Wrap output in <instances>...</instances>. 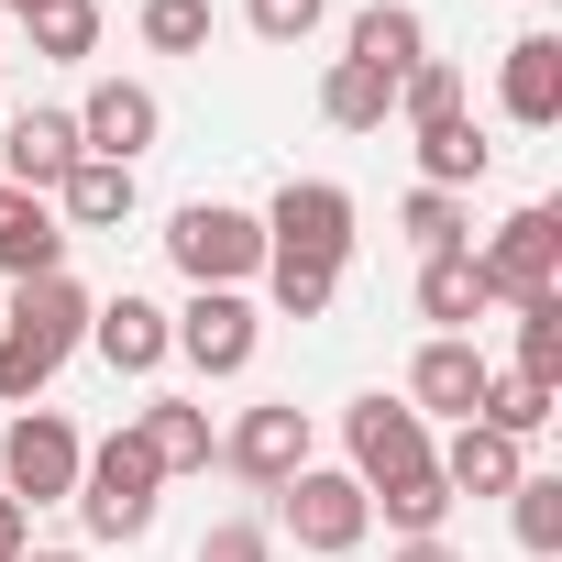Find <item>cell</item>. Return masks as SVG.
Listing matches in <instances>:
<instances>
[{
	"label": "cell",
	"instance_id": "13",
	"mask_svg": "<svg viewBox=\"0 0 562 562\" xmlns=\"http://www.w3.org/2000/svg\"><path fill=\"white\" fill-rule=\"evenodd\" d=\"M67 166H78V111H12V133H0V188L56 199Z\"/></svg>",
	"mask_w": 562,
	"mask_h": 562
},
{
	"label": "cell",
	"instance_id": "8",
	"mask_svg": "<svg viewBox=\"0 0 562 562\" xmlns=\"http://www.w3.org/2000/svg\"><path fill=\"white\" fill-rule=\"evenodd\" d=\"M342 452H353L342 474L375 496V485H397V474H419V463H430V419H419L408 397H386V386H375V397H353V408H342Z\"/></svg>",
	"mask_w": 562,
	"mask_h": 562
},
{
	"label": "cell",
	"instance_id": "27",
	"mask_svg": "<svg viewBox=\"0 0 562 562\" xmlns=\"http://www.w3.org/2000/svg\"><path fill=\"white\" fill-rule=\"evenodd\" d=\"M507 529L529 562H562V474H518L507 485Z\"/></svg>",
	"mask_w": 562,
	"mask_h": 562
},
{
	"label": "cell",
	"instance_id": "2",
	"mask_svg": "<svg viewBox=\"0 0 562 562\" xmlns=\"http://www.w3.org/2000/svg\"><path fill=\"white\" fill-rule=\"evenodd\" d=\"M78 529L89 540H144L155 529V507H166V474H155V452L133 441V419L111 430V441H89V463H78Z\"/></svg>",
	"mask_w": 562,
	"mask_h": 562
},
{
	"label": "cell",
	"instance_id": "20",
	"mask_svg": "<svg viewBox=\"0 0 562 562\" xmlns=\"http://www.w3.org/2000/svg\"><path fill=\"white\" fill-rule=\"evenodd\" d=\"M408 144H419V188H452V199H463V188H485V166H496V144L474 133V111H452V122H419Z\"/></svg>",
	"mask_w": 562,
	"mask_h": 562
},
{
	"label": "cell",
	"instance_id": "23",
	"mask_svg": "<svg viewBox=\"0 0 562 562\" xmlns=\"http://www.w3.org/2000/svg\"><path fill=\"white\" fill-rule=\"evenodd\" d=\"M321 122H331V133H386V122H397V78L331 56V78H321Z\"/></svg>",
	"mask_w": 562,
	"mask_h": 562
},
{
	"label": "cell",
	"instance_id": "38",
	"mask_svg": "<svg viewBox=\"0 0 562 562\" xmlns=\"http://www.w3.org/2000/svg\"><path fill=\"white\" fill-rule=\"evenodd\" d=\"M12 12H34V0H12Z\"/></svg>",
	"mask_w": 562,
	"mask_h": 562
},
{
	"label": "cell",
	"instance_id": "10",
	"mask_svg": "<svg viewBox=\"0 0 562 562\" xmlns=\"http://www.w3.org/2000/svg\"><path fill=\"white\" fill-rule=\"evenodd\" d=\"M221 463H232L243 485H265V496H276V485H288V474L310 463V408H299V397H265V408H243V419L221 430Z\"/></svg>",
	"mask_w": 562,
	"mask_h": 562
},
{
	"label": "cell",
	"instance_id": "36",
	"mask_svg": "<svg viewBox=\"0 0 562 562\" xmlns=\"http://www.w3.org/2000/svg\"><path fill=\"white\" fill-rule=\"evenodd\" d=\"M386 562H463V551H452V540H397Z\"/></svg>",
	"mask_w": 562,
	"mask_h": 562
},
{
	"label": "cell",
	"instance_id": "25",
	"mask_svg": "<svg viewBox=\"0 0 562 562\" xmlns=\"http://www.w3.org/2000/svg\"><path fill=\"white\" fill-rule=\"evenodd\" d=\"M265 299H276V321H331V299H342V265L265 254Z\"/></svg>",
	"mask_w": 562,
	"mask_h": 562
},
{
	"label": "cell",
	"instance_id": "16",
	"mask_svg": "<svg viewBox=\"0 0 562 562\" xmlns=\"http://www.w3.org/2000/svg\"><path fill=\"white\" fill-rule=\"evenodd\" d=\"M133 441L155 452V474H210V463H221V430H210L199 397H144V408H133Z\"/></svg>",
	"mask_w": 562,
	"mask_h": 562
},
{
	"label": "cell",
	"instance_id": "17",
	"mask_svg": "<svg viewBox=\"0 0 562 562\" xmlns=\"http://www.w3.org/2000/svg\"><path fill=\"white\" fill-rule=\"evenodd\" d=\"M0 276H12V288H34V276H67V221H56V199L0 188Z\"/></svg>",
	"mask_w": 562,
	"mask_h": 562
},
{
	"label": "cell",
	"instance_id": "39",
	"mask_svg": "<svg viewBox=\"0 0 562 562\" xmlns=\"http://www.w3.org/2000/svg\"><path fill=\"white\" fill-rule=\"evenodd\" d=\"M0 562H23V551H0Z\"/></svg>",
	"mask_w": 562,
	"mask_h": 562
},
{
	"label": "cell",
	"instance_id": "12",
	"mask_svg": "<svg viewBox=\"0 0 562 562\" xmlns=\"http://www.w3.org/2000/svg\"><path fill=\"white\" fill-rule=\"evenodd\" d=\"M485 375H496V364L474 353V331H430L419 364H408V408H419V419H474V408H485Z\"/></svg>",
	"mask_w": 562,
	"mask_h": 562
},
{
	"label": "cell",
	"instance_id": "4",
	"mask_svg": "<svg viewBox=\"0 0 562 562\" xmlns=\"http://www.w3.org/2000/svg\"><path fill=\"white\" fill-rule=\"evenodd\" d=\"M166 254H177L188 288H254V276H265V221L232 210V199H188L166 221Z\"/></svg>",
	"mask_w": 562,
	"mask_h": 562
},
{
	"label": "cell",
	"instance_id": "6",
	"mask_svg": "<svg viewBox=\"0 0 562 562\" xmlns=\"http://www.w3.org/2000/svg\"><path fill=\"white\" fill-rule=\"evenodd\" d=\"M276 529H288L299 551H321V562H342V551H364L375 507H364V485L342 463H299L288 485H276Z\"/></svg>",
	"mask_w": 562,
	"mask_h": 562
},
{
	"label": "cell",
	"instance_id": "7",
	"mask_svg": "<svg viewBox=\"0 0 562 562\" xmlns=\"http://www.w3.org/2000/svg\"><path fill=\"white\" fill-rule=\"evenodd\" d=\"M78 463H89V441L56 408H12V430H0V496H23V518L34 507H67L78 496Z\"/></svg>",
	"mask_w": 562,
	"mask_h": 562
},
{
	"label": "cell",
	"instance_id": "31",
	"mask_svg": "<svg viewBox=\"0 0 562 562\" xmlns=\"http://www.w3.org/2000/svg\"><path fill=\"white\" fill-rule=\"evenodd\" d=\"M507 375L562 386V299H529V310H518V364H507Z\"/></svg>",
	"mask_w": 562,
	"mask_h": 562
},
{
	"label": "cell",
	"instance_id": "18",
	"mask_svg": "<svg viewBox=\"0 0 562 562\" xmlns=\"http://www.w3.org/2000/svg\"><path fill=\"white\" fill-rule=\"evenodd\" d=\"M89 353H100L111 375H155V364H166V310L133 299V288L100 299V310H89Z\"/></svg>",
	"mask_w": 562,
	"mask_h": 562
},
{
	"label": "cell",
	"instance_id": "19",
	"mask_svg": "<svg viewBox=\"0 0 562 562\" xmlns=\"http://www.w3.org/2000/svg\"><path fill=\"white\" fill-rule=\"evenodd\" d=\"M56 221H67V243H78V232H122V221H133V166L78 155V166L56 177Z\"/></svg>",
	"mask_w": 562,
	"mask_h": 562
},
{
	"label": "cell",
	"instance_id": "34",
	"mask_svg": "<svg viewBox=\"0 0 562 562\" xmlns=\"http://www.w3.org/2000/svg\"><path fill=\"white\" fill-rule=\"evenodd\" d=\"M188 562H276V529H265V518H210Z\"/></svg>",
	"mask_w": 562,
	"mask_h": 562
},
{
	"label": "cell",
	"instance_id": "30",
	"mask_svg": "<svg viewBox=\"0 0 562 562\" xmlns=\"http://www.w3.org/2000/svg\"><path fill=\"white\" fill-rule=\"evenodd\" d=\"M452 111H463V67H452V56H419V67L397 78V122L419 133V122H452Z\"/></svg>",
	"mask_w": 562,
	"mask_h": 562
},
{
	"label": "cell",
	"instance_id": "26",
	"mask_svg": "<svg viewBox=\"0 0 562 562\" xmlns=\"http://www.w3.org/2000/svg\"><path fill=\"white\" fill-rule=\"evenodd\" d=\"M397 232H408L419 254H463V243H474V199H452V188H408V199H397Z\"/></svg>",
	"mask_w": 562,
	"mask_h": 562
},
{
	"label": "cell",
	"instance_id": "32",
	"mask_svg": "<svg viewBox=\"0 0 562 562\" xmlns=\"http://www.w3.org/2000/svg\"><path fill=\"white\" fill-rule=\"evenodd\" d=\"M144 45L155 56H210V0H144Z\"/></svg>",
	"mask_w": 562,
	"mask_h": 562
},
{
	"label": "cell",
	"instance_id": "1",
	"mask_svg": "<svg viewBox=\"0 0 562 562\" xmlns=\"http://www.w3.org/2000/svg\"><path fill=\"white\" fill-rule=\"evenodd\" d=\"M89 288L78 276H34V288H12V310H0V408H34L56 375H67V353L89 342Z\"/></svg>",
	"mask_w": 562,
	"mask_h": 562
},
{
	"label": "cell",
	"instance_id": "24",
	"mask_svg": "<svg viewBox=\"0 0 562 562\" xmlns=\"http://www.w3.org/2000/svg\"><path fill=\"white\" fill-rule=\"evenodd\" d=\"M397 540H441V518H452V485H441V463H419V474H397V485H375L364 496Z\"/></svg>",
	"mask_w": 562,
	"mask_h": 562
},
{
	"label": "cell",
	"instance_id": "28",
	"mask_svg": "<svg viewBox=\"0 0 562 562\" xmlns=\"http://www.w3.org/2000/svg\"><path fill=\"white\" fill-rule=\"evenodd\" d=\"M23 34H34V56L78 67V56H100V0H34V12H23Z\"/></svg>",
	"mask_w": 562,
	"mask_h": 562
},
{
	"label": "cell",
	"instance_id": "15",
	"mask_svg": "<svg viewBox=\"0 0 562 562\" xmlns=\"http://www.w3.org/2000/svg\"><path fill=\"white\" fill-rule=\"evenodd\" d=\"M496 100H507L518 133H551L562 122V34H518L507 67H496Z\"/></svg>",
	"mask_w": 562,
	"mask_h": 562
},
{
	"label": "cell",
	"instance_id": "35",
	"mask_svg": "<svg viewBox=\"0 0 562 562\" xmlns=\"http://www.w3.org/2000/svg\"><path fill=\"white\" fill-rule=\"evenodd\" d=\"M0 551H34V518H23V496H0Z\"/></svg>",
	"mask_w": 562,
	"mask_h": 562
},
{
	"label": "cell",
	"instance_id": "11",
	"mask_svg": "<svg viewBox=\"0 0 562 562\" xmlns=\"http://www.w3.org/2000/svg\"><path fill=\"white\" fill-rule=\"evenodd\" d=\"M155 133H166V100H155L144 78H100V89L78 100V155L144 166V155H155Z\"/></svg>",
	"mask_w": 562,
	"mask_h": 562
},
{
	"label": "cell",
	"instance_id": "21",
	"mask_svg": "<svg viewBox=\"0 0 562 562\" xmlns=\"http://www.w3.org/2000/svg\"><path fill=\"white\" fill-rule=\"evenodd\" d=\"M496 299H485V276H474V243L463 254H419V321L430 331H474Z\"/></svg>",
	"mask_w": 562,
	"mask_h": 562
},
{
	"label": "cell",
	"instance_id": "37",
	"mask_svg": "<svg viewBox=\"0 0 562 562\" xmlns=\"http://www.w3.org/2000/svg\"><path fill=\"white\" fill-rule=\"evenodd\" d=\"M23 562H89V551H23Z\"/></svg>",
	"mask_w": 562,
	"mask_h": 562
},
{
	"label": "cell",
	"instance_id": "29",
	"mask_svg": "<svg viewBox=\"0 0 562 562\" xmlns=\"http://www.w3.org/2000/svg\"><path fill=\"white\" fill-rule=\"evenodd\" d=\"M551 397H562V386H540V375H485V408H474V419L507 430V441H540V430H551Z\"/></svg>",
	"mask_w": 562,
	"mask_h": 562
},
{
	"label": "cell",
	"instance_id": "9",
	"mask_svg": "<svg viewBox=\"0 0 562 562\" xmlns=\"http://www.w3.org/2000/svg\"><path fill=\"white\" fill-rule=\"evenodd\" d=\"M265 254H299V265H353V188L331 177H288L265 210Z\"/></svg>",
	"mask_w": 562,
	"mask_h": 562
},
{
	"label": "cell",
	"instance_id": "14",
	"mask_svg": "<svg viewBox=\"0 0 562 562\" xmlns=\"http://www.w3.org/2000/svg\"><path fill=\"white\" fill-rule=\"evenodd\" d=\"M430 463H441V485H452V507H463V496H507V485L529 474V441H507V430H485V419H452V441H430Z\"/></svg>",
	"mask_w": 562,
	"mask_h": 562
},
{
	"label": "cell",
	"instance_id": "22",
	"mask_svg": "<svg viewBox=\"0 0 562 562\" xmlns=\"http://www.w3.org/2000/svg\"><path fill=\"white\" fill-rule=\"evenodd\" d=\"M430 56V23L408 12V0H375V12H353V67H375V78H408Z\"/></svg>",
	"mask_w": 562,
	"mask_h": 562
},
{
	"label": "cell",
	"instance_id": "5",
	"mask_svg": "<svg viewBox=\"0 0 562 562\" xmlns=\"http://www.w3.org/2000/svg\"><path fill=\"white\" fill-rule=\"evenodd\" d=\"M166 353L188 364V375H243L254 353H265V310H254V288H199L188 310H166Z\"/></svg>",
	"mask_w": 562,
	"mask_h": 562
},
{
	"label": "cell",
	"instance_id": "33",
	"mask_svg": "<svg viewBox=\"0 0 562 562\" xmlns=\"http://www.w3.org/2000/svg\"><path fill=\"white\" fill-rule=\"evenodd\" d=\"M321 12H331V0H243L254 45H310V34H321Z\"/></svg>",
	"mask_w": 562,
	"mask_h": 562
},
{
	"label": "cell",
	"instance_id": "3",
	"mask_svg": "<svg viewBox=\"0 0 562 562\" xmlns=\"http://www.w3.org/2000/svg\"><path fill=\"white\" fill-rule=\"evenodd\" d=\"M474 276L496 310H529V299H562V210H507L485 243H474Z\"/></svg>",
	"mask_w": 562,
	"mask_h": 562
}]
</instances>
